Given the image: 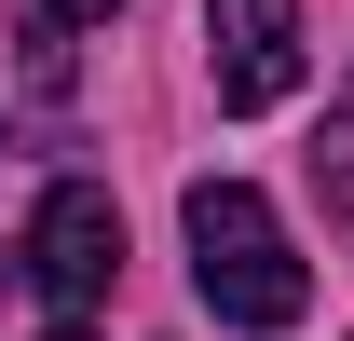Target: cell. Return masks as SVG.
<instances>
[{
	"label": "cell",
	"mask_w": 354,
	"mask_h": 341,
	"mask_svg": "<svg viewBox=\"0 0 354 341\" xmlns=\"http://www.w3.org/2000/svg\"><path fill=\"white\" fill-rule=\"evenodd\" d=\"M14 259H28V287H41L55 314H82V300H109V273H123V205H109L95 177H55Z\"/></svg>",
	"instance_id": "2"
},
{
	"label": "cell",
	"mask_w": 354,
	"mask_h": 341,
	"mask_svg": "<svg viewBox=\"0 0 354 341\" xmlns=\"http://www.w3.org/2000/svg\"><path fill=\"white\" fill-rule=\"evenodd\" d=\"M123 0H41V28H109Z\"/></svg>",
	"instance_id": "5"
},
{
	"label": "cell",
	"mask_w": 354,
	"mask_h": 341,
	"mask_svg": "<svg viewBox=\"0 0 354 341\" xmlns=\"http://www.w3.org/2000/svg\"><path fill=\"white\" fill-rule=\"evenodd\" d=\"M313 205H327V232L354 246V82L327 96V137H313Z\"/></svg>",
	"instance_id": "4"
},
{
	"label": "cell",
	"mask_w": 354,
	"mask_h": 341,
	"mask_svg": "<svg viewBox=\"0 0 354 341\" xmlns=\"http://www.w3.org/2000/svg\"><path fill=\"white\" fill-rule=\"evenodd\" d=\"M300 69H313L300 0H205V82H218V110H286Z\"/></svg>",
	"instance_id": "3"
},
{
	"label": "cell",
	"mask_w": 354,
	"mask_h": 341,
	"mask_svg": "<svg viewBox=\"0 0 354 341\" xmlns=\"http://www.w3.org/2000/svg\"><path fill=\"white\" fill-rule=\"evenodd\" d=\"M191 287H205V314L218 328H245V341H272V328H300L313 314V273H300V246H286V218L245 191V177H191Z\"/></svg>",
	"instance_id": "1"
},
{
	"label": "cell",
	"mask_w": 354,
	"mask_h": 341,
	"mask_svg": "<svg viewBox=\"0 0 354 341\" xmlns=\"http://www.w3.org/2000/svg\"><path fill=\"white\" fill-rule=\"evenodd\" d=\"M55 341H95V328H55Z\"/></svg>",
	"instance_id": "6"
},
{
	"label": "cell",
	"mask_w": 354,
	"mask_h": 341,
	"mask_svg": "<svg viewBox=\"0 0 354 341\" xmlns=\"http://www.w3.org/2000/svg\"><path fill=\"white\" fill-rule=\"evenodd\" d=\"M0 273H14V259H0Z\"/></svg>",
	"instance_id": "7"
}]
</instances>
